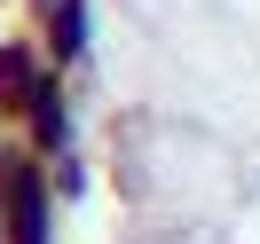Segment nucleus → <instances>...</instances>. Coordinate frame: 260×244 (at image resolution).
Wrapping results in <instances>:
<instances>
[{
	"label": "nucleus",
	"mask_w": 260,
	"mask_h": 244,
	"mask_svg": "<svg viewBox=\"0 0 260 244\" xmlns=\"http://www.w3.org/2000/svg\"><path fill=\"white\" fill-rule=\"evenodd\" d=\"M24 79H32V63H24L16 48H0V87H24Z\"/></svg>",
	"instance_id": "1"
}]
</instances>
